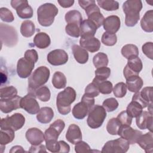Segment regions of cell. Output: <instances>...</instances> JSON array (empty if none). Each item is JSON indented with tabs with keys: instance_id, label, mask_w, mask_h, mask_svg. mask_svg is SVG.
<instances>
[{
	"instance_id": "obj_54",
	"label": "cell",
	"mask_w": 153,
	"mask_h": 153,
	"mask_svg": "<svg viewBox=\"0 0 153 153\" xmlns=\"http://www.w3.org/2000/svg\"><path fill=\"white\" fill-rule=\"evenodd\" d=\"M24 57L28 58L33 61H34L35 63L38 60V54L37 51L34 49H30L27 50L25 51Z\"/></svg>"
},
{
	"instance_id": "obj_4",
	"label": "cell",
	"mask_w": 153,
	"mask_h": 153,
	"mask_svg": "<svg viewBox=\"0 0 153 153\" xmlns=\"http://www.w3.org/2000/svg\"><path fill=\"white\" fill-rule=\"evenodd\" d=\"M58 11V8L53 4L45 3L40 5L37 10V18L39 25L44 27L51 26Z\"/></svg>"
},
{
	"instance_id": "obj_25",
	"label": "cell",
	"mask_w": 153,
	"mask_h": 153,
	"mask_svg": "<svg viewBox=\"0 0 153 153\" xmlns=\"http://www.w3.org/2000/svg\"><path fill=\"white\" fill-rule=\"evenodd\" d=\"M80 29V36H93L94 35L97 31V27L96 25L90 20L85 19L82 20L79 25Z\"/></svg>"
},
{
	"instance_id": "obj_26",
	"label": "cell",
	"mask_w": 153,
	"mask_h": 153,
	"mask_svg": "<svg viewBox=\"0 0 153 153\" xmlns=\"http://www.w3.org/2000/svg\"><path fill=\"white\" fill-rule=\"evenodd\" d=\"M72 50L75 60L80 64H85L88 60V53L86 50L81 46L74 44L72 47Z\"/></svg>"
},
{
	"instance_id": "obj_14",
	"label": "cell",
	"mask_w": 153,
	"mask_h": 153,
	"mask_svg": "<svg viewBox=\"0 0 153 153\" xmlns=\"http://www.w3.org/2000/svg\"><path fill=\"white\" fill-rule=\"evenodd\" d=\"M35 62L25 57L20 58L17 64V73L21 78L29 77L34 68Z\"/></svg>"
},
{
	"instance_id": "obj_38",
	"label": "cell",
	"mask_w": 153,
	"mask_h": 153,
	"mask_svg": "<svg viewBox=\"0 0 153 153\" xmlns=\"http://www.w3.org/2000/svg\"><path fill=\"white\" fill-rule=\"evenodd\" d=\"M108 62V56L105 53L102 52L97 53L93 59V65L96 68L107 66Z\"/></svg>"
},
{
	"instance_id": "obj_11",
	"label": "cell",
	"mask_w": 153,
	"mask_h": 153,
	"mask_svg": "<svg viewBox=\"0 0 153 153\" xmlns=\"http://www.w3.org/2000/svg\"><path fill=\"white\" fill-rule=\"evenodd\" d=\"M36 96L33 93L28 92V93L22 97L20 100L21 108L25 110L30 114H37L40 108L37 100H36Z\"/></svg>"
},
{
	"instance_id": "obj_61",
	"label": "cell",
	"mask_w": 153,
	"mask_h": 153,
	"mask_svg": "<svg viewBox=\"0 0 153 153\" xmlns=\"http://www.w3.org/2000/svg\"><path fill=\"white\" fill-rule=\"evenodd\" d=\"M7 80V75L6 73L4 74L3 73V71H1V85L3 84V83H5L6 81Z\"/></svg>"
},
{
	"instance_id": "obj_52",
	"label": "cell",
	"mask_w": 153,
	"mask_h": 153,
	"mask_svg": "<svg viewBox=\"0 0 153 153\" xmlns=\"http://www.w3.org/2000/svg\"><path fill=\"white\" fill-rule=\"evenodd\" d=\"M75 151L77 153H84L91 151V148L88 143L81 140L75 144Z\"/></svg>"
},
{
	"instance_id": "obj_6",
	"label": "cell",
	"mask_w": 153,
	"mask_h": 153,
	"mask_svg": "<svg viewBox=\"0 0 153 153\" xmlns=\"http://www.w3.org/2000/svg\"><path fill=\"white\" fill-rule=\"evenodd\" d=\"M106 117V111L99 105H94L88 114L87 123L91 128H97L102 126Z\"/></svg>"
},
{
	"instance_id": "obj_16",
	"label": "cell",
	"mask_w": 153,
	"mask_h": 153,
	"mask_svg": "<svg viewBox=\"0 0 153 153\" xmlns=\"http://www.w3.org/2000/svg\"><path fill=\"white\" fill-rule=\"evenodd\" d=\"M68 60V54L62 49H56L51 51L47 55L48 62L53 66L65 65Z\"/></svg>"
},
{
	"instance_id": "obj_55",
	"label": "cell",
	"mask_w": 153,
	"mask_h": 153,
	"mask_svg": "<svg viewBox=\"0 0 153 153\" xmlns=\"http://www.w3.org/2000/svg\"><path fill=\"white\" fill-rule=\"evenodd\" d=\"M132 100H134L138 102L139 104H140L142 106L143 108H145L148 107L149 105H150L142 98V97L140 95V93L139 91L137 93H135V94L133 95L132 97ZM151 105H152V104H151Z\"/></svg>"
},
{
	"instance_id": "obj_2",
	"label": "cell",
	"mask_w": 153,
	"mask_h": 153,
	"mask_svg": "<svg viewBox=\"0 0 153 153\" xmlns=\"http://www.w3.org/2000/svg\"><path fill=\"white\" fill-rule=\"evenodd\" d=\"M76 96L75 90L68 87L58 93L56 98V106L59 112L63 115L68 114L71 111V105L75 100Z\"/></svg>"
},
{
	"instance_id": "obj_51",
	"label": "cell",
	"mask_w": 153,
	"mask_h": 153,
	"mask_svg": "<svg viewBox=\"0 0 153 153\" xmlns=\"http://www.w3.org/2000/svg\"><path fill=\"white\" fill-rule=\"evenodd\" d=\"M117 118L119 120L121 125L130 126L132 122V118L127 112L126 111L121 112L117 116Z\"/></svg>"
},
{
	"instance_id": "obj_42",
	"label": "cell",
	"mask_w": 153,
	"mask_h": 153,
	"mask_svg": "<svg viewBox=\"0 0 153 153\" xmlns=\"http://www.w3.org/2000/svg\"><path fill=\"white\" fill-rule=\"evenodd\" d=\"M111 75L110 68L105 66L97 68L95 71V78L94 79L99 81H105Z\"/></svg>"
},
{
	"instance_id": "obj_29",
	"label": "cell",
	"mask_w": 153,
	"mask_h": 153,
	"mask_svg": "<svg viewBox=\"0 0 153 153\" xmlns=\"http://www.w3.org/2000/svg\"><path fill=\"white\" fill-rule=\"evenodd\" d=\"M126 84L130 91L137 93L142 87L143 82L142 79L139 75H135L126 79Z\"/></svg>"
},
{
	"instance_id": "obj_43",
	"label": "cell",
	"mask_w": 153,
	"mask_h": 153,
	"mask_svg": "<svg viewBox=\"0 0 153 153\" xmlns=\"http://www.w3.org/2000/svg\"><path fill=\"white\" fill-rule=\"evenodd\" d=\"M17 90L13 86H7L1 87L0 89V97L1 99L10 98L17 96Z\"/></svg>"
},
{
	"instance_id": "obj_56",
	"label": "cell",
	"mask_w": 153,
	"mask_h": 153,
	"mask_svg": "<svg viewBox=\"0 0 153 153\" xmlns=\"http://www.w3.org/2000/svg\"><path fill=\"white\" fill-rule=\"evenodd\" d=\"M29 152H46L45 147L44 145L39 144L38 145H32L30 146L29 151Z\"/></svg>"
},
{
	"instance_id": "obj_39",
	"label": "cell",
	"mask_w": 153,
	"mask_h": 153,
	"mask_svg": "<svg viewBox=\"0 0 153 153\" xmlns=\"http://www.w3.org/2000/svg\"><path fill=\"white\" fill-rule=\"evenodd\" d=\"M97 4L106 11H115L119 8V3L113 0H97Z\"/></svg>"
},
{
	"instance_id": "obj_18",
	"label": "cell",
	"mask_w": 153,
	"mask_h": 153,
	"mask_svg": "<svg viewBox=\"0 0 153 153\" xmlns=\"http://www.w3.org/2000/svg\"><path fill=\"white\" fill-rule=\"evenodd\" d=\"M95 3L91 4L88 6L85 9V11L88 17V19L92 21L98 29L103 25L105 18L102 14L99 8Z\"/></svg>"
},
{
	"instance_id": "obj_35",
	"label": "cell",
	"mask_w": 153,
	"mask_h": 153,
	"mask_svg": "<svg viewBox=\"0 0 153 153\" xmlns=\"http://www.w3.org/2000/svg\"><path fill=\"white\" fill-rule=\"evenodd\" d=\"M14 130L11 128L1 129L0 132V144L5 145L11 142L15 137Z\"/></svg>"
},
{
	"instance_id": "obj_28",
	"label": "cell",
	"mask_w": 153,
	"mask_h": 153,
	"mask_svg": "<svg viewBox=\"0 0 153 153\" xmlns=\"http://www.w3.org/2000/svg\"><path fill=\"white\" fill-rule=\"evenodd\" d=\"M54 117V112L50 107L41 108L36 115L38 121L42 124L49 123Z\"/></svg>"
},
{
	"instance_id": "obj_17",
	"label": "cell",
	"mask_w": 153,
	"mask_h": 153,
	"mask_svg": "<svg viewBox=\"0 0 153 153\" xmlns=\"http://www.w3.org/2000/svg\"><path fill=\"white\" fill-rule=\"evenodd\" d=\"M22 97L16 96L10 98L1 99L0 100V109L1 112L8 114L14 110L21 108L20 100Z\"/></svg>"
},
{
	"instance_id": "obj_59",
	"label": "cell",
	"mask_w": 153,
	"mask_h": 153,
	"mask_svg": "<svg viewBox=\"0 0 153 153\" xmlns=\"http://www.w3.org/2000/svg\"><path fill=\"white\" fill-rule=\"evenodd\" d=\"M95 2H96L94 0H79L78 1L79 6L84 10H85L88 6H89L91 4H93Z\"/></svg>"
},
{
	"instance_id": "obj_9",
	"label": "cell",
	"mask_w": 153,
	"mask_h": 153,
	"mask_svg": "<svg viewBox=\"0 0 153 153\" xmlns=\"http://www.w3.org/2000/svg\"><path fill=\"white\" fill-rule=\"evenodd\" d=\"M25 123V118L20 113H15L11 116H7L1 120V129L11 128L14 131L22 128Z\"/></svg>"
},
{
	"instance_id": "obj_19",
	"label": "cell",
	"mask_w": 153,
	"mask_h": 153,
	"mask_svg": "<svg viewBox=\"0 0 153 153\" xmlns=\"http://www.w3.org/2000/svg\"><path fill=\"white\" fill-rule=\"evenodd\" d=\"M80 46L91 53H94L100 48V41L93 36H81L79 39Z\"/></svg>"
},
{
	"instance_id": "obj_58",
	"label": "cell",
	"mask_w": 153,
	"mask_h": 153,
	"mask_svg": "<svg viewBox=\"0 0 153 153\" xmlns=\"http://www.w3.org/2000/svg\"><path fill=\"white\" fill-rule=\"evenodd\" d=\"M57 2L63 8H69L74 4V0H58Z\"/></svg>"
},
{
	"instance_id": "obj_53",
	"label": "cell",
	"mask_w": 153,
	"mask_h": 153,
	"mask_svg": "<svg viewBox=\"0 0 153 153\" xmlns=\"http://www.w3.org/2000/svg\"><path fill=\"white\" fill-rule=\"evenodd\" d=\"M142 50L143 54L151 60L153 59V43L152 42H147L142 47Z\"/></svg>"
},
{
	"instance_id": "obj_50",
	"label": "cell",
	"mask_w": 153,
	"mask_h": 153,
	"mask_svg": "<svg viewBox=\"0 0 153 153\" xmlns=\"http://www.w3.org/2000/svg\"><path fill=\"white\" fill-rule=\"evenodd\" d=\"M100 92L97 88V87L93 82L87 85L85 88L84 94L90 97H95L99 94Z\"/></svg>"
},
{
	"instance_id": "obj_10",
	"label": "cell",
	"mask_w": 153,
	"mask_h": 153,
	"mask_svg": "<svg viewBox=\"0 0 153 153\" xmlns=\"http://www.w3.org/2000/svg\"><path fill=\"white\" fill-rule=\"evenodd\" d=\"M11 7L16 9L17 16L23 19H30L33 16V9L26 0H12Z\"/></svg>"
},
{
	"instance_id": "obj_34",
	"label": "cell",
	"mask_w": 153,
	"mask_h": 153,
	"mask_svg": "<svg viewBox=\"0 0 153 153\" xmlns=\"http://www.w3.org/2000/svg\"><path fill=\"white\" fill-rule=\"evenodd\" d=\"M52 84L57 89L63 88L66 85V78L65 75L60 71L54 72L52 78Z\"/></svg>"
},
{
	"instance_id": "obj_46",
	"label": "cell",
	"mask_w": 153,
	"mask_h": 153,
	"mask_svg": "<svg viewBox=\"0 0 153 153\" xmlns=\"http://www.w3.org/2000/svg\"><path fill=\"white\" fill-rule=\"evenodd\" d=\"M66 33L70 36L78 38L80 36L79 26L75 23H68L65 27Z\"/></svg>"
},
{
	"instance_id": "obj_13",
	"label": "cell",
	"mask_w": 153,
	"mask_h": 153,
	"mask_svg": "<svg viewBox=\"0 0 153 153\" xmlns=\"http://www.w3.org/2000/svg\"><path fill=\"white\" fill-rule=\"evenodd\" d=\"M65 127V122L60 119L56 120L45 131V141H57V139Z\"/></svg>"
},
{
	"instance_id": "obj_15",
	"label": "cell",
	"mask_w": 153,
	"mask_h": 153,
	"mask_svg": "<svg viewBox=\"0 0 153 153\" xmlns=\"http://www.w3.org/2000/svg\"><path fill=\"white\" fill-rule=\"evenodd\" d=\"M141 134L142 133L140 131L133 129L130 126L121 125L118 131V135L127 140L129 144L131 145L137 142Z\"/></svg>"
},
{
	"instance_id": "obj_37",
	"label": "cell",
	"mask_w": 153,
	"mask_h": 153,
	"mask_svg": "<svg viewBox=\"0 0 153 153\" xmlns=\"http://www.w3.org/2000/svg\"><path fill=\"white\" fill-rule=\"evenodd\" d=\"M143 108L142 106L138 102L134 100H131V102L128 105L126 111L131 118H136L143 111Z\"/></svg>"
},
{
	"instance_id": "obj_5",
	"label": "cell",
	"mask_w": 153,
	"mask_h": 153,
	"mask_svg": "<svg viewBox=\"0 0 153 153\" xmlns=\"http://www.w3.org/2000/svg\"><path fill=\"white\" fill-rule=\"evenodd\" d=\"M94 105V99L84 94L81 98V101L73 107L72 110V115L76 119L82 120L88 114Z\"/></svg>"
},
{
	"instance_id": "obj_8",
	"label": "cell",
	"mask_w": 153,
	"mask_h": 153,
	"mask_svg": "<svg viewBox=\"0 0 153 153\" xmlns=\"http://www.w3.org/2000/svg\"><path fill=\"white\" fill-rule=\"evenodd\" d=\"M130 147L128 141L122 137L109 140L104 145L101 151L102 153H125Z\"/></svg>"
},
{
	"instance_id": "obj_41",
	"label": "cell",
	"mask_w": 153,
	"mask_h": 153,
	"mask_svg": "<svg viewBox=\"0 0 153 153\" xmlns=\"http://www.w3.org/2000/svg\"><path fill=\"white\" fill-rule=\"evenodd\" d=\"M36 97L42 102H48L50 99L51 93L50 89L46 86H42L38 88L35 92Z\"/></svg>"
},
{
	"instance_id": "obj_44",
	"label": "cell",
	"mask_w": 153,
	"mask_h": 153,
	"mask_svg": "<svg viewBox=\"0 0 153 153\" xmlns=\"http://www.w3.org/2000/svg\"><path fill=\"white\" fill-rule=\"evenodd\" d=\"M127 85L126 83L120 82L115 85L112 91L116 97L122 98L125 96L127 93Z\"/></svg>"
},
{
	"instance_id": "obj_12",
	"label": "cell",
	"mask_w": 153,
	"mask_h": 153,
	"mask_svg": "<svg viewBox=\"0 0 153 153\" xmlns=\"http://www.w3.org/2000/svg\"><path fill=\"white\" fill-rule=\"evenodd\" d=\"M142 68V60L138 56L128 59L127 63L123 69V74L126 79L132 76L139 75Z\"/></svg>"
},
{
	"instance_id": "obj_40",
	"label": "cell",
	"mask_w": 153,
	"mask_h": 153,
	"mask_svg": "<svg viewBox=\"0 0 153 153\" xmlns=\"http://www.w3.org/2000/svg\"><path fill=\"white\" fill-rule=\"evenodd\" d=\"M121 124L117 118L110 119L106 124L107 131L111 135H117Z\"/></svg>"
},
{
	"instance_id": "obj_27",
	"label": "cell",
	"mask_w": 153,
	"mask_h": 153,
	"mask_svg": "<svg viewBox=\"0 0 153 153\" xmlns=\"http://www.w3.org/2000/svg\"><path fill=\"white\" fill-rule=\"evenodd\" d=\"M33 41L34 45L39 49L46 48L51 44V39L49 35L43 32L36 33Z\"/></svg>"
},
{
	"instance_id": "obj_48",
	"label": "cell",
	"mask_w": 153,
	"mask_h": 153,
	"mask_svg": "<svg viewBox=\"0 0 153 153\" xmlns=\"http://www.w3.org/2000/svg\"><path fill=\"white\" fill-rule=\"evenodd\" d=\"M140 93L142 98L149 105L152 104V87H146Z\"/></svg>"
},
{
	"instance_id": "obj_33",
	"label": "cell",
	"mask_w": 153,
	"mask_h": 153,
	"mask_svg": "<svg viewBox=\"0 0 153 153\" xmlns=\"http://www.w3.org/2000/svg\"><path fill=\"white\" fill-rule=\"evenodd\" d=\"M65 19L68 24L75 23L79 26L81 22L82 21V17L79 11L71 10L66 13Z\"/></svg>"
},
{
	"instance_id": "obj_7",
	"label": "cell",
	"mask_w": 153,
	"mask_h": 153,
	"mask_svg": "<svg viewBox=\"0 0 153 153\" xmlns=\"http://www.w3.org/2000/svg\"><path fill=\"white\" fill-rule=\"evenodd\" d=\"M1 42L8 47L15 46L18 42V35L15 28L1 23L0 24Z\"/></svg>"
},
{
	"instance_id": "obj_24",
	"label": "cell",
	"mask_w": 153,
	"mask_h": 153,
	"mask_svg": "<svg viewBox=\"0 0 153 153\" xmlns=\"http://www.w3.org/2000/svg\"><path fill=\"white\" fill-rule=\"evenodd\" d=\"M146 153H152L153 151V134L152 132H148L141 134L136 142Z\"/></svg>"
},
{
	"instance_id": "obj_57",
	"label": "cell",
	"mask_w": 153,
	"mask_h": 153,
	"mask_svg": "<svg viewBox=\"0 0 153 153\" xmlns=\"http://www.w3.org/2000/svg\"><path fill=\"white\" fill-rule=\"evenodd\" d=\"M59 145H60V150L59 152L62 153H68L70 151V146L69 145L63 140H59Z\"/></svg>"
},
{
	"instance_id": "obj_23",
	"label": "cell",
	"mask_w": 153,
	"mask_h": 153,
	"mask_svg": "<svg viewBox=\"0 0 153 153\" xmlns=\"http://www.w3.org/2000/svg\"><path fill=\"white\" fill-rule=\"evenodd\" d=\"M66 139L72 144H76L82 140V133L79 127L75 124H71L66 133Z\"/></svg>"
},
{
	"instance_id": "obj_49",
	"label": "cell",
	"mask_w": 153,
	"mask_h": 153,
	"mask_svg": "<svg viewBox=\"0 0 153 153\" xmlns=\"http://www.w3.org/2000/svg\"><path fill=\"white\" fill-rule=\"evenodd\" d=\"M0 17L1 20L5 22L10 23L14 20L12 12L7 8L2 7L0 8Z\"/></svg>"
},
{
	"instance_id": "obj_31",
	"label": "cell",
	"mask_w": 153,
	"mask_h": 153,
	"mask_svg": "<svg viewBox=\"0 0 153 153\" xmlns=\"http://www.w3.org/2000/svg\"><path fill=\"white\" fill-rule=\"evenodd\" d=\"M35 32L34 23L29 20L23 22L20 26V33L23 36L26 38L31 37Z\"/></svg>"
},
{
	"instance_id": "obj_3",
	"label": "cell",
	"mask_w": 153,
	"mask_h": 153,
	"mask_svg": "<svg viewBox=\"0 0 153 153\" xmlns=\"http://www.w3.org/2000/svg\"><path fill=\"white\" fill-rule=\"evenodd\" d=\"M50 75V69L41 66L36 68L29 76L28 79V92L35 94V91L43 86L48 80Z\"/></svg>"
},
{
	"instance_id": "obj_1",
	"label": "cell",
	"mask_w": 153,
	"mask_h": 153,
	"mask_svg": "<svg viewBox=\"0 0 153 153\" xmlns=\"http://www.w3.org/2000/svg\"><path fill=\"white\" fill-rule=\"evenodd\" d=\"M142 2L140 0H127L123 4V12L126 14L125 24L128 27H133L140 19V11Z\"/></svg>"
},
{
	"instance_id": "obj_60",
	"label": "cell",
	"mask_w": 153,
	"mask_h": 153,
	"mask_svg": "<svg viewBox=\"0 0 153 153\" xmlns=\"http://www.w3.org/2000/svg\"><path fill=\"white\" fill-rule=\"evenodd\" d=\"M25 152V151L23 149V148L21 146L16 145L14 146H13L11 149L10 150V152Z\"/></svg>"
},
{
	"instance_id": "obj_32",
	"label": "cell",
	"mask_w": 153,
	"mask_h": 153,
	"mask_svg": "<svg viewBox=\"0 0 153 153\" xmlns=\"http://www.w3.org/2000/svg\"><path fill=\"white\" fill-rule=\"evenodd\" d=\"M121 54L127 60L138 56L139 55V50L136 45L131 44H128L124 45L121 48Z\"/></svg>"
},
{
	"instance_id": "obj_22",
	"label": "cell",
	"mask_w": 153,
	"mask_h": 153,
	"mask_svg": "<svg viewBox=\"0 0 153 153\" xmlns=\"http://www.w3.org/2000/svg\"><path fill=\"white\" fill-rule=\"evenodd\" d=\"M102 25L106 32L115 34L120 28V19L118 16L115 15L109 16L104 19Z\"/></svg>"
},
{
	"instance_id": "obj_21",
	"label": "cell",
	"mask_w": 153,
	"mask_h": 153,
	"mask_svg": "<svg viewBox=\"0 0 153 153\" xmlns=\"http://www.w3.org/2000/svg\"><path fill=\"white\" fill-rule=\"evenodd\" d=\"M26 139L32 145L41 144L45 140L43 132L39 128L32 127L29 128L26 132Z\"/></svg>"
},
{
	"instance_id": "obj_20",
	"label": "cell",
	"mask_w": 153,
	"mask_h": 153,
	"mask_svg": "<svg viewBox=\"0 0 153 153\" xmlns=\"http://www.w3.org/2000/svg\"><path fill=\"white\" fill-rule=\"evenodd\" d=\"M152 114L143 111L136 117V123L139 129L145 130L147 128L151 132H152Z\"/></svg>"
},
{
	"instance_id": "obj_45",
	"label": "cell",
	"mask_w": 153,
	"mask_h": 153,
	"mask_svg": "<svg viewBox=\"0 0 153 153\" xmlns=\"http://www.w3.org/2000/svg\"><path fill=\"white\" fill-rule=\"evenodd\" d=\"M102 42L106 46H113L117 41V37L115 34L104 32L102 36Z\"/></svg>"
},
{
	"instance_id": "obj_30",
	"label": "cell",
	"mask_w": 153,
	"mask_h": 153,
	"mask_svg": "<svg viewBox=\"0 0 153 153\" xmlns=\"http://www.w3.org/2000/svg\"><path fill=\"white\" fill-rule=\"evenodd\" d=\"M140 26L143 30L146 32L153 31V10L147 11L140 20Z\"/></svg>"
},
{
	"instance_id": "obj_47",
	"label": "cell",
	"mask_w": 153,
	"mask_h": 153,
	"mask_svg": "<svg viewBox=\"0 0 153 153\" xmlns=\"http://www.w3.org/2000/svg\"><path fill=\"white\" fill-rule=\"evenodd\" d=\"M102 106L107 112H112L116 110L118 107V102L114 97L108 98L103 102Z\"/></svg>"
},
{
	"instance_id": "obj_36",
	"label": "cell",
	"mask_w": 153,
	"mask_h": 153,
	"mask_svg": "<svg viewBox=\"0 0 153 153\" xmlns=\"http://www.w3.org/2000/svg\"><path fill=\"white\" fill-rule=\"evenodd\" d=\"M92 82L96 85L99 92L102 94H109L112 91L113 85L112 82L109 81L105 80L99 81L95 79H93Z\"/></svg>"
}]
</instances>
